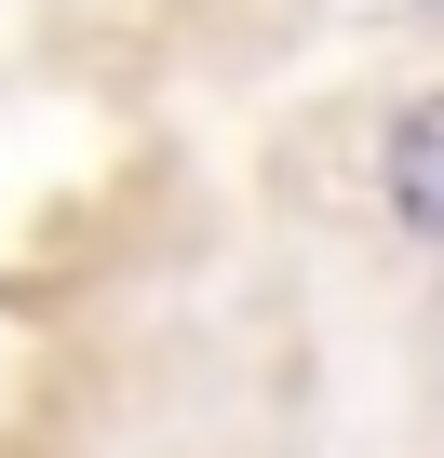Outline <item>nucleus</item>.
<instances>
[{
  "instance_id": "obj_2",
  "label": "nucleus",
  "mask_w": 444,
  "mask_h": 458,
  "mask_svg": "<svg viewBox=\"0 0 444 458\" xmlns=\"http://www.w3.org/2000/svg\"><path fill=\"white\" fill-rule=\"evenodd\" d=\"M417 14H444V0H417Z\"/></svg>"
},
{
  "instance_id": "obj_1",
  "label": "nucleus",
  "mask_w": 444,
  "mask_h": 458,
  "mask_svg": "<svg viewBox=\"0 0 444 458\" xmlns=\"http://www.w3.org/2000/svg\"><path fill=\"white\" fill-rule=\"evenodd\" d=\"M377 162H390V216L417 229V243H444V95H417V108H390V135H377Z\"/></svg>"
}]
</instances>
